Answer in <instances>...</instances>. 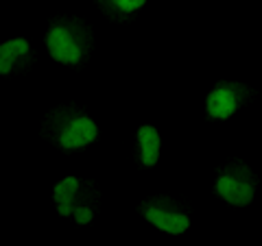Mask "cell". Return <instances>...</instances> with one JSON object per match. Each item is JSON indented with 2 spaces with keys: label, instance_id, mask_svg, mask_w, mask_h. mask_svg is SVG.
<instances>
[{
  "label": "cell",
  "instance_id": "1",
  "mask_svg": "<svg viewBox=\"0 0 262 246\" xmlns=\"http://www.w3.org/2000/svg\"><path fill=\"white\" fill-rule=\"evenodd\" d=\"M48 51H51L53 59L61 61V63H77L81 51L75 44V39L66 29H53L48 35Z\"/></svg>",
  "mask_w": 262,
  "mask_h": 246
},
{
  "label": "cell",
  "instance_id": "2",
  "mask_svg": "<svg viewBox=\"0 0 262 246\" xmlns=\"http://www.w3.org/2000/svg\"><path fill=\"white\" fill-rule=\"evenodd\" d=\"M96 133H98V129H96V125L92 120L90 118H79L63 131L59 142H61V146H66V149H77V146L90 144L96 137Z\"/></svg>",
  "mask_w": 262,
  "mask_h": 246
},
{
  "label": "cell",
  "instance_id": "3",
  "mask_svg": "<svg viewBox=\"0 0 262 246\" xmlns=\"http://www.w3.org/2000/svg\"><path fill=\"white\" fill-rule=\"evenodd\" d=\"M216 192L232 205H247L253 199V187L232 177H221L216 181Z\"/></svg>",
  "mask_w": 262,
  "mask_h": 246
},
{
  "label": "cell",
  "instance_id": "4",
  "mask_svg": "<svg viewBox=\"0 0 262 246\" xmlns=\"http://www.w3.org/2000/svg\"><path fill=\"white\" fill-rule=\"evenodd\" d=\"M146 218L166 233H184L188 229V218L184 214H170L164 209H146Z\"/></svg>",
  "mask_w": 262,
  "mask_h": 246
},
{
  "label": "cell",
  "instance_id": "5",
  "mask_svg": "<svg viewBox=\"0 0 262 246\" xmlns=\"http://www.w3.org/2000/svg\"><path fill=\"white\" fill-rule=\"evenodd\" d=\"M236 111V96L229 89H216L208 96V113L212 118H229Z\"/></svg>",
  "mask_w": 262,
  "mask_h": 246
},
{
  "label": "cell",
  "instance_id": "6",
  "mask_svg": "<svg viewBox=\"0 0 262 246\" xmlns=\"http://www.w3.org/2000/svg\"><path fill=\"white\" fill-rule=\"evenodd\" d=\"M138 139H140V146H142V161L146 166H153L158 161V155H160V135L153 127H142L138 131Z\"/></svg>",
  "mask_w": 262,
  "mask_h": 246
},
{
  "label": "cell",
  "instance_id": "7",
  "mask_svg": "<svg viewBox=\"0 0 262 246\" xmlns=\"http://www.w3.org/2000/svg\"><path fill=\"white\" fill-rule=\"evenodd\" d=\"M29 53V44L24 42V39H11V42H7L0 46V72L7 75V72L11 70L13 61L18 59L20 55H27Z\"/></svg>",
  "mask_w": 262,
  "mask_h": 246
},
{
  "label": "cell",
  "instance_id": "8",
  "mask_svg": "<svg viewBox=\"0 0 262 246\" xmlns=\"http://www.w3.org/2000/svg\"><path fill=\"white\" fill-rule=\"evenodd\" d=\"M77 179H72V177H68V179H63V181L55 187V201L59 203V214L61 216H68V214H72V199H75V192H77Z\"/></svg>",
  "mask_w": 262,
  "mask_h": 246
},
{
  "label": "cell",
  "instance_id": "9",
  "mask_svg": "<svg viewBox=\"0 0 262 246\" xmlns=\"http://www.w3.org/2000/svg\"><path fill=\"white\" fill-rule=\"evenodd\" d=\"M112 3L116 5L120 11L129 13V11H136V9H140V7L146 3V0H112Z\"/></svg>",
  "mask_w": 262,
  "mask_h": 246
},
{
  "label": "cell",
  "instance_id": "10",
  "mask_svg": "<svg viewBox=\"0 0 262 246\" xmlns=\"http://www.w3.org/2000/svg\"><path fill=\"white\" fill-rule=\"evenodd\" d=\"M75 218H77V223L85 225V223L92 220V211H90L88 207H75Z\"/></svg>",
  "mask_w": 262,
  "mask_h": 246
}]
</instances>
